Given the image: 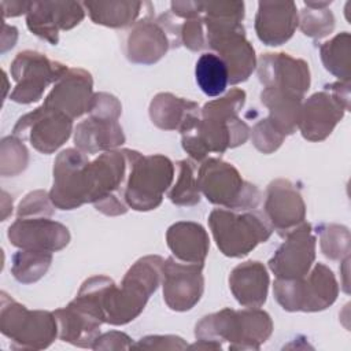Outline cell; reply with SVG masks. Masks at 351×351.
<instances>
[{
    "label": "cell",
    "instance_id": "9",
    "mask_svg": "<svg viewBox=\"0 0 351 351\" xmlns=\"http://www.w3.org/2000/svg\"><path fill=\"white\" fill-rule=\"evenodd\" d=\"M128 170L129 162L125 148L101 152L96 159L89 160V203L97 211L110 217L122 215L128 211L123 197Z\"/></svg>",
    "mask_w": 351,
    "mask_h": 351
},
{
    "label": "cell",
    "instance_id": "17",
    "mask_svg": "<svg viewBox=\"0 0 351 351\" xmlns=\"http://www.w3.org/2000/svg\"><path fill=\"white\" fill-rule=\"evenodd\" d=\"M256 71L265 88H277L300 97H304L311 84L308 63L285 52L261 55L256 59Z\"/></svg>",
    "mask_w": 351,
    "mask_h": 351
},
{
    "label": "cell",
    "instance_id": "25",
    "mask_svg": "<svg viewBox=\"0 0 351 351\" xmlns=\"http://www.w3.org/2000/svg\"><path fill=\"white\" fill-rule=\"evenodd\" d=\"M270 277L263 263L247 261L229 274V288L243 307H261L267 299Z\"/></svg>",
    "mask_w": 351,
    "mask_h": 351
},
{
    "label": "cell",
    "instance_id": "47",
    "mask_svg": "<svg viewBox=\"0 0 351 351\" xmlns=\"http://www.w3.org/2000/svg\"><path fill=\"white\" fill-rule=\"evenodd\" d=\"M330 0L328 1H304V5L306 7H310V8H326L330 5Z\"/></svg>",
    "mask_w": 351,
    "mask_h": 351
},
{
    "label": "cell",
    "instance_id": "15",
    "mask_svg": "<svg viewBox=\"0 0 351 351\" xmlns=\"http://www.w3.org/2000/svg\"><path fill=\"white\" fill-rule=\"evenodd\" d=\"M204 263H185L169 256L162 267L163 299L174 311L191 310L204 291Z\"/></svg>",
    "mask_w": 351,
    "mask_h": 351
},
{
    "label": "cell",
    "instance_id": "26",
    "mask_svg": "<svg viewBox=\"0 0 351 351\" xmlns=\"http://www.w3.org/2000/svg\"><path fill=\"white\" fill-rule=\"evenodd\" d=\"M125 140L123 129L117 119L89 115L74 128L75 148L88 155L115 149Z\"/></svg>",
    "mask_w": 351,
    "mask_h": 351
},
{
    "label": "cell",
    "instance_id": "35",
    "mask_svg": "<svg viewBox=\"0 0 351 351\" xmlns=\"http://www.w3.org/2000/svg\"><path fill=\"white\" fill-rule=\"evenodd\" d=\"M178 176L169 189L167 197L170 202L176 206H185L191 207L200 202V188L197 184V174H196V166L189 159L178 160L177 163Z\"/></svg>",
    "mask_w": 351,
    "mask_h": 351
},
{
    "label": "cell",
    "instance_id": "42",
    "mask_svg": "<svg viewBox=\"0 0 351 351\" xmlns=\"http://www.w3.org/2000/svg\"><path fill=\"white\" fill-rule=\"evenodd\" d=\"M180 36L181 44L191 51H202L207 47L206 30L200 15L192 19H185V22L181 25Z\"/></svg>",
    "mask_w": 351,
    "mask_h": 351
},
{
    "label": "cell",
    "instance_id": "20",
    "mask_svg": "<svg viewBox=\"0 0 351 351\" xmlns=\"http://www.w3.org/2000/svg\"><path fill=\"white\" fill-rule=\"evenodd\" d=\"M7 237L19 250L56 252L69 244L70 232L51 218H18L10 225Z\"/></svg>",
    "mask_w": 351,
    "mask_h": 351
},
{
    "label": "cell",
    "instance_id": "3",
    "mask_svg": "<svg viewBox=\"0 0 351 351\" xmlns=\"http://www.w3.org/2000/svg\"><path fill=\"white\" fill-rule=\"evenodd\" d=\"M163 262L159 255L140 258L129 267L121 287L108 278L101 293L106 324L125 325L141 314L149 296L162 282Z\"/></svg>",
    "mask_w": 351,
    "mask_h": 351
},
{
    "label": "cell",
    "instance_id": "24",
    "mask_svg": "<svg viewBox=\"0 0 351 351\" xmlns=\"http://www.w3.org/2000/svg\"><path fill=\"white\" fill-rule=\"evenodd\" d=\"M58 321L59 339L82 348H92L104 324L97 315L71 300L66 307L53 311Z\"/></svg>",
    "mask_w": 351,
    "mask_h": 351
},
{
    "label": "cell",
    "instance_id": "41",
    "mask_svg": "<svg viewBox=\"0 0 351 351\" xmlns=\"http://www.w3.org/2000/svg\"><path fill=\"white\" fill-rule=\"evenodd\" d=\"M88 114L92 117L118 121L122 114V104L114 95L107 92H97L92 97Z\"/></svg>",
    "mask_w": 351,
    "mask_h": 351
},
{
    "label": "cell",
    "instance_id": "28",
    "mask_svg": "<svg viewBox=\"0 0 351 351\" xmlns=\"http://www.w3.org/2000/svg\"><path fill=\"white\" fill-rule=\"evenodd\" d=\"M261 101L269 110L270 122L287 137L293 134L299 126L303 97L280 90L265 88L261 92Z\"/></svg>",
    "mask_w": 351,
    "mask_h": 351
},
{
    "label": "cell",
    "instance_id": "4",
    "mask_svg": "<svg viewBox=\"0 0 351 351\" xmlns=\"http://www.w3.org/2000/svg\"><path fill=\"white\" fill-rule=\"evenodd\" d=\"M129 170L125 185V202L136 211H149L160 206L163 195L174 180V163L165 155H143L125 148Z\"/></svg>",
    "mask_w": 351,
    "mask_h": 351
},
{
    "label": "cell",
    "instance_id": "45",
    "mask_svg": "<svg viewBox=\"0 0 351 351\" xmlns=\"http://www.w3.org/2000/svg\"><path fill=\"white\" fill-rule=\"evenodd\" d=\"M30 7V1H1L3 18L19 16L22 14H27Z\"/></svg>",
    "mask_w": 351,
    "mask_h": 351
},
{
    "label": "cell",
    "instance_id": "8",
    "mask_svg": "<svg viewBox=\"0 0 351 351\" xmlns=\"http://www.w3.org/2000/svg\"><path fill=\"white\" fill-rule=\"evenodd\" d=\"M273 295L285 311H322L332 306L339 295L333 271L324 263H315L299 278H276Z\"/></svg>",
    "mask_w": 351,
    "mask_h": 351
},
{
    "label": "cell",
    "instance_id": "43",
    "mask_svg": "<svg viewBox=\"0 0 351 351\" xmlns=\"http://www.w3.org/2000/svg\"><path fill=\"white\" fill-rule=\"evenodd\" d=\"M133 348L144 350H184L188 348V344L182 337L176 335H151L141 337L137 343L133 344Z\"/></svg>",
    "mask_w": 351,
    "mask_h": 351
},
{
    "label": "cell",
    "instance_id": "39",
    "mask_svg": "<svg viewBox=\"0 0 351 351\" xmlns=\"http://www.w3.org/2000/svg\"><path fill=\"white\" fill-rule=\"evenodd\" d=\"M250 137L254 147L262 154H273L285 140V136L270 122L269 118L258 121L251 129Z\"/></svg>",
    "mask_w": 351,
    "mask_h": 351
},
{
    "label": "cell",
    "instance_id": "6",
    "mask_svg": "<svg viewBox=\"0 0 351 351\" xmlns=\"http://www.w3.org/2000/svg\"><path fill=\"white\" fill-rule=\"evenodd\" d=\"M197 184L204 197L222 208L255 210L262 199L259 188L245 181L239 170L219 158H207L197 169Z\"/></svg>",
    "mask_w": 351,
    "mask_h": 351
},
{
    "label": "cell",
    "instance_id": "13",
    "mask_svg": "<svg viewBox=\"0 0 351 351\" xmlns=\"http://www.w3.org/2000/svg\"><path fill=\"white\" fill-rule=\"evenodd\" d=\"M86 154L77 148H66L53 162V184L49 197L56 208L74 210L89 203Z\"/></svg>",
    "mask_w": 351,
    "mask_h": 351
},
{
    "label": "cell",
    "instance_id": "34",
    "mask_svg": "<svg viewBox=\"0 0 351 351\" xmlns=\"http://www.w3.org/2000/svg\"><path fill=\"white\" fill-rule=\"evenodd\" d=\"M52 252L36 250H19L12 255L11 273L22 284L38 281L49 269Z\"/></svg>",
    "mask_w": 351,
    "mask_h": 351
},
{
    "label": "cell",
    "instance_id": "2",
    "mask_svg": "<svg viewBox=\"0 0 351 351\" xmlns=\"http://www.w3.org/2000/svg\"><path fill=\"white\" fill-rule=\"evenodd\" d=\"M273 321L259 307L243 310L222 308L203 317L195 326L196 343L188 348L222 350L228 343L229 350H259L271 336Z\"/></svg>",
    "mask_w": 351,
    "mask_h": 351
},
{
    "label": "cell",
    "instance_id": "14",
    "mask_svg": "<svg viewBox=\"0 0 351 351\" xmlns=\"http://www.w3.org/2000/svg\"><path fill=\"white\" fill-rule=\"evenodd\" d=\"M71 133L73 119L43 104L22 115L12 129V136L29 141L34 149L45 155L59 149Z\"/></svg>",
    "mask_w": 351,
    "mask_h": 351
},
{
    "label": "cell",
    "instance_id": "10",
    "mask_svg": "<svg viewBox=\"0 0 351 351\" xmlns=\"http://www.w3.org/2000/svg\"><path fill=\"white\" fill-rule=\"evenodd\" d=\"M350 110V82L337 81L324 86L302 103L299 132L308 141L325 140Z\"/></svg>",
    "mask_w": 351,
    "mask_h": 351
},
{
    "label": "cell",
    "instance_id": "44",
    "mask_svg": "<svg viewBox=\"0 0 351 351\" xmlns=\"http://www.w3.org/2000/svg\"><path fill=\"white\" fill-rule=\"evenodd\" d=\"M133 344L134 343L126 333L111 330V332L99 335L92 348L93 350H130L133 348Z\"/></svg>",
    "mask_w": 351,
    "mask_h": 351
},
{
    "label": "cell",
    "instance_id": "19",
    "mask_svg": "<svg viewBox=\"0 0 351 351\" xmlns=\"http://www.w3.org/2000/svg\"><path fill=\"white\" fill-rule=\"evenodd\" d=\"M263 207L273 230L282 237L306 218V204L299 189L285 178H277L267 185Z\"/></svg>",
    "mask_w": 351,
    "mask_h": 351
},
{
    "label": "cell",
    "instance_id": "37",
    "mask_svg": "<svg viewBox=\"0 0 351 351\" xmlns=\"http://www.w3.org/2000/svg\"><path fill=\"white\" fill-rule=\"evenodd\" d=\"M29 163V152L23 141L15 136H7L0 144V174L15 177L21 174Z\"/></svg>",
    "mask_w": 351,
    "mask_h": 351
},
{
    "label": "cell",
    "instance_id": "33",
    "mask_svg": "<svg viewBox=\"0 0 351 351\" xmlns=\"http://www.w3.org/2000/svg\"><path fill=\"white\" fill-rule=\"evenodd\" d=\"M319 55L324 67L339 78L350 82L351 77V36L348 32L336 34L319 47Z\"/></svg>",
    "mask_w": 351,
    "mask_h": 351
},
{
    "label": "cell",
    "instance_id": "11",
    "mask_svg": "<svg viewBox=\"0 0 351 351\" xmlns=\"http://www.w3.org/2000/svg\"><path fill=\"white\" fill-rule=\"evenodd\" d=\"M181 25H176L169 14L151 18V14L137 21L128 33L125 43L126 58L137 64L159 62L170 48L181 44Z\"/></svg>",
    "mask_w": 351,
    "mask_h": 351
},
{
    "label": "cell",
    "instance_id": "30",
    "mask_svg": "<svg viewBox=\"0 0 351 351\" xmlns=\"http://www.w3.org/2000/svg\"><path fill=\"white\" fill-rule=\"evenodd\" d=\"M200 12L206 30V41L208 36L222 34L243 27V1H202Z\"/></svg>",
    "mask_w": 351,
    "mask_h": 351
},
{
    "label": "cell",
    "instance_id": "46",
    "mask_svg": "<svg viewBox=\"0 0 351 351\" xmlns=\"http://www.w3.org/2000/svg\"><path fill=\"white\" fill-rule=\"evenodd\" d=\"M10 30H11V26L4 22L3 23V34H1V52H5L7 49L12 48L15 45V43H16L18 30L15 29L11 34H8Z\"/></svg>",
    "mask_w": 351,
    "mask_h": 351
},
{
    "label": "cell",
    "instance_id": "29",
    "mask_svg": "<svg viewBox=\"0 0 351 351\" xmlns=\"http://www.w3.org/2000/svg\"><path fill=\"white\" fill-rule=\"evenodd\" d=\"M197 103L178 97L170 92H160L149 103V118L162 130H180L186 118L199 114Z\"/></svg>",
    "mask_w": 351,
    "mask_h": 351
},
{
    "label": "cell",
    "instance_id": "16",
    "mask_svg": "<svg viewBox=\"0 0 351 351\" xmlns=\"http://www.w3.org/2000/svg\"><path fill=\"white\" fill-rule=\"evenodd\" d=\"M284 237L285 241L269 259V269L277 278L303 277L310 271L315 261L317 239L313 228L308 222H303Z\"/></svg>",
    "mask_w": 351,
    "mask_h": 351
},
{
    "label": "cell",
    "instance_id": "1",
    "mask_svg": "<svg viewBox=\"0 0 351 351\" xmlns=\"http://www.w3.org/2000/svg\"><path fill=\"white\" fill-rule=\"evenodd\" d=\"M245 92L232 88L219 99L207 101L199 114H192L180 128L184 151L195 162H203L210 152L223 154L243 145L250 137V126L240 119Z\"/></svg>",
    "mask_w": 351,
    "mask_h": 351
},
{
    "label": "cell",
    "instance_id": "22",
    "mask_svg": "<svg viewBox=\"0 0 351 351\" xmlns=\"http://www.w3.org/2000/svg\"><path fill=\"white\" fill-rule=\"evenodd\" d=\"M207 47L223 60L230 85L247 81L256 69L255 49L245 37L244 26L228 33L208 36Z\"/></svg>",
    "mask_w": 351,
    "mask_h": 351
},
{
    "label": "cell",
    "instance_id": "31",
    "mask_svg": "<svg viewBox=\"0 0 351 351\" xmlns=\"http://www.w3.org/2000/svg\"><path fill=\"white\" fill-rule=\"evenodd\" d=\"M82 5L96 25L126 27L136 23L147 1H84Z\"/></svg>",
    "mask_w": 351,
    "mask_h": 351
},
{
    "label": "cell",
    "instance_id": "40",
    "mask_svg": "<svg viewBox=\"0 0 351 351\" xmlns=\"http://www.w3.org/2000/svg\"><path fill=\"white\" fill-rule=\"evenodd\" d=\"M53 208L55 206L49 197V192L38 189L27 193L21 200L16 215L18 218H51Z\"/></svg>",
    "mask_w": 351,
    "mask_h": 351
},
{
    "label": "cell",
    "instance_id": "5",
    "mask_svg": "<svg viewBox=\"0 0 351 351\" xmlns=\"http://www.w3.org/2000/svg\"><path fill=\"white\" fill-rule=\"evenodd\" d=\"M208 226L217 247L229 258L245 256L273 233L265 214L256 210L214 208L208 215Z\"/></svg>",
    "mask_w": 351,
    "mask_h": 351
},
{
    "label": "cell",
    "instance_id": "38",
    "mask_svg": "<svg viewBox=\"0 0 351 351\" xmlns=\"http://www.w3.org/2000/svg\"><path fill=\"white\" fill-rule=\"evenodd\" d=\"M298 26L302 33L311 38H324L335 29V15L326 8L306 7L298 12Z\"/></svg>",
    "mask_w": 351,
    "mask_h": 351
},
{
    "label": "cell",
    "instance_id": "27",
    "mask_svg": "<svg viewBox=\"0 0 351 351\" xmlns=\"http://www.w3.org/2000/svg\"><path fill=\"white\" fill-rule=\"evenodd\" d=\"M166 243L173 256L185 263H204L210 239L206 229L192 221H178L169 226Z\"/></svg>",
    "mask_w": 351,
    "mask_h": 351
},
{
    "label": "cell",
    "instance_id": "7",
    "mask_svg": "<svg viewBox=\"0 0 351 351\" xmlns=\"http://www.w3.org/2000/svg\"><path fill=\"white\" fill-rule=\"evenodd\" d=\"M0 332L15 350H43L59 336L53 311L29 310L1 292Z\"/></svg>",
    "mask_w": 351,
    "mask_h": 351
},
{
    "label": "cell",
    "instance_id": "36",
    "mask_svg": "<svg viewBox=\"0 0 351 351\" xmlns=\"http://www.w3.org/2000/svg\"><path fill=\"white\" fill-rule=\"evenodd\" d=\"M319 234L321 252L330 261H343L350 256V230L344 225L322 223L315 230Z\"/></svg>",
    "mask_w": 351,
    "mask_h": 351
},
{
    "label": "cell",
    "instance_id": "23",
    "mask_svg": "<svg viewBox=\"0 0 351 351\" xmlns=\"http://www.w3.org/2000/svg\"><path fill=\"white\" fill-rule=\"evenodd\" d=\"M298 27V8L293 1H259L255 32L266 45L287 43Z\"/></svg>",
    "mask_w": 351,
    "mask_h": 351
},
{
    "label": "cell",
    "instance_id": "12",
    "mask_svg": "<svg viewBox=\"0 0 351 351\" xmlns=\"http://www.w3.org/2000/svg\"><path fill=\"white\" fill-rule=\"evenodd\" d=\"M67 66L51 60L37 51H22L11 63V77L15 88L10 93V99L15 103L30 104L43 97L49 84H55L67 71Z\"/></svg>",
    "mask_w": 351,
    "mask_h": 351
},
{
    "label": "cell",
    "instance_id": "21",
    "mask_svg": "<svg viewBox=\"0 0 351 351\" xmlns=\"http://www.w3.org/2000/svg\"><path fill=\"white\" fill-rule=\"evenodd\" d=\"M93 95L92 75L84 69H69L55 82L43 106L63 112L74 121L88 112Z\"/></svg>",
    "mask_w": 351,
    "mask_h": 351
},
{
    "label": "cell",
    "instance_id": "32",
    "mask_svg": "<svg viewBox=\"0 0 351 351\" xmlns=\"http://www.w3.org/2000/svg\"><path fill=\"white\" fill-rule=\"evenodd\" d=\"M195 77L200 90L210 97L222 95L229 85L228 69L223 60L214 52H204L199 56Z\"/></svg>",
    "mask_w": 351,
    "mask_h": 351
},
{
    "label": "cell",
    "instance_id": "18",
    "mask_svg": "<svg viewBox=\"0 0 351 351\" xmlns=\"http://www.w3.org/2000/svg\"><path fill=\"white\" fill-rule=\"evenodd\" d=\"M85 16L78 1H30L26 14L27 29L52 45L59 43V32L70 30Z\"/></svg>",
    "mask_w": 351,
    "mask_h": 351
}]
</instances>
